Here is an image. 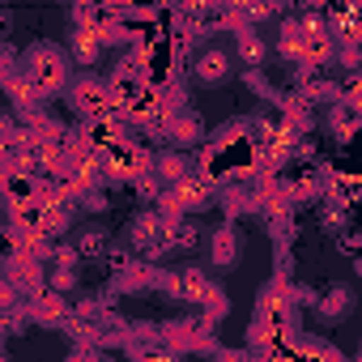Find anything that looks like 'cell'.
<instances>
[{"label": "cell", "mask_w": 362, "mask_h": 362, "mask_svg": "<svg viewBox=\"0 0 362 362\" xmlns=\"http://www.w3.org/2000/svg\"><path fill=\"white\" fill-rule=\"evenodd\" d=\"M30 81H35L43 94H52V90L64 81V64H60V56H56V52H35V56H30Z\"/></svg>", "instance_id": "cell-1"}, {"label": "cell", "mask_w": 362, "mask_h": 362, "mask_svg": "<svg viewBox=\"0 0 362 362\" xmlns=\"http://www.w3.org/2000/svg\"><path fill=\"white\" fill-rule=\"evenodd\" d=\"M226 73V56L222 52H205L201 60H197V77H205V81H218Z\"/></svg>", "instance_id": "cell-2"}, {"label": "cell", "mask_w": 362, "mask_h": 362, "mask_svg": "<svg viewBox=\"0 0 362 362\" xmlns=\"http://www.w3.org/2000/svg\"><path fill=\"white\" fill-rule=\"evenodd\" d=\"M214 256H218V264H230V256H235V235H230V230H222V235H218Z\"/></svg>", "instance_id": "cell-3"}]
</instances>
